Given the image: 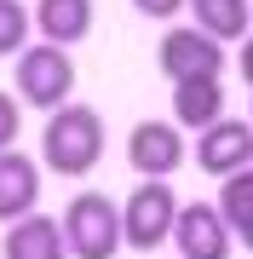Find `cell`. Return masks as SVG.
I'll list each match as a JSON object with an SVG mask.
<instances>
[{
  "label": "cell",
  "instance_id": "cell-1",
  "mask_svg": "<svg viewBox=\"0 0 253 259\" xmlns=\"http://www.w3.org/2000/svg\"><path fill=\"white\" fill-rule=\"evenodd\" d=\"M98 161H104V115L92 104L52 110L46 133H40V167H52L64 179H86Z\"/></svg>",
  "mask_w": 253,
  "mask_h": 259
},
{
  "label": "cell",
  "instance_id": "cell-2",
  "mask_svg": "<svg viewBox=\"0 0 253 259\" xmlns=\"http://www.w3.org/2000/svg\"><path fill=\"white\" fill-rule=\"evenodd\" d=\"M58 225H64V242L75 259H115L121 253V207L98 190H81Z\"/></svg>",
  "mask_w": 253,
  "mask_h": 259
},
{
  "label": "cell",
  "instance_id": "cell-3",
  "mask_svg": "<svg viewBox=\"0 0 253 259\" xmlns=\"http://www.w3.org/2000/svg\"><path fill=\"white\" fill-rule=\"evenodd\" d=\"M69 93H75V58L64 47H52V40H40V47H23L18 52V98L35 104V110H64Z\"/></svg>",
  "mask_w": 253,
  "mask_h": 259
},
{
  "label": "cell",
  "instance_id": "cell-4",
  "mask_svg": "<svg viewBox=\"0 0 253 259\" xmlns=\"http://www.w3.org/2000/svg\"><path fill=\"white\" fill-rule=\"evenodd\" d=\"M173 219H178V202H173L167 179H144L127 196V207H121V242L138 248V253H150V248H161L173 236Z\"/></svg>",
  "mask_w": 253,
  "mask_h": 259
},
{
  "label": "cell",
  "instance_id": "cell-5",
  "mask_svg": "<svg viewBox=\"0 0 253 259\" xmlns=\"http://www.w3.org/2000/svg\"><path fill=\"white\" fill-rule=\"evenodd\" d=\"M225 40H213L207 29H167L161 35V47H156V64H161V75L178 87V81H207V75H225Z\"/></svg>",
  "mask_w": 253,
  "mask_h": 259
},
{
  "label": "cell",
  "instance_id": "cell-6",
  "mask_svg": "<svg viewBox=\"0 0 253 259\" xmlns=\"http://www.w3.org/2000/svg\"><path fill=\"white\" fill-rule=\"evenodd\" d=\"M173 248H178V259H230L236 231L225 225V213L213 202H190L173 219Z\"/></svg>",
  "mask_w": 253,
  "mask_h": 259
},
{
  "label": "cell",
  "instance_id": "cell-7",
  "mask_svg": "<svg viewBox=\"0 0 253 259\" xmlns=\"http://www.w3.org/2000/svg\"><path fill=\"white\" fill-rule=\"evenodd\" d=\"M196 167L213 179H230L253 167V121H236V115H219L213 127L196 133Z\"/></svg>",
  "mask_w": 253,
  "mask_h": 259
},
{
  "label": "cell",
  "instance_id": "cell-8",
  "mask_svg": "<svg viewBox=\"0 0 253 259\" xmlns=\"http://www.w3.org/2000/svg\"><path fill=\"white\" fill-rule=\"evenodd\" d=\"M178 161H184V139L173 121H138L127 133V167L138 179H167L178 173Z\"/></svg>",
  "mask_w": 253,
  "mask_h": 259
},
{
  "label": "cell",
  "instance_id": "cell-9",
  "mask_svg": "<svg viewBox=\"0 0 253 259\" xmlns=\"http://www.w3.org/2000/svg\"><path fill=\"white\" fill-rule=\"evenodd\" d=\"M0 253H6V259H69V242H64V225H58V219L23 213V219L6 225Z\"/></svg>",
  "mask_w": 253,
  "mask_h": 259
},
{
  "label": "cell",
  "instance_id": "cell-10",
  "mask_svg": "<svg viewBox=\"0 0 253 259\" xmlns=\"http://www.w3.org/2000/svg\"><path fill=\"white\" fill-rule=\"evenodd\" d=\"M35 202H40V167L23 150H0V225L35 213Z\"/></svg>",
  "mask_w": 253,
  "mask_h": 259
},
{
  "label": "cell",
  "instance_id": "cell-11",
  "mask_svg": "<svg viewBox=\"0 0 253 259\" xmlns=\"http://www.w3.org/2000/svg\"><path fill=\"white\" fill-rule=\"evenodd\" d=\"M35 29L52 47H75L92 35V0H35Z\"/></svg>",
  "mask_w": 253,
  "mask_h": 259
},
{
  "label": "cell",
  "instance_id": "cell-12",
  "mask_svg": "<svg viewBox=\"0 0 253 259\" xmlns=\"http://www.w3.org/2000/svg\"><path fill=\"white\" fill-rule=\"evenodd\" d=\"M225 115V75H207V81H178L173 87V121L178 127H213Z\"/></svg>",
  "mask_w": 253,
  "mask_h": 259
},
{
  "label": "cell",
  "instance_id": "cell-13",
  "mask_svg": "<svg viewBox=\"0 0 253 259\" xmlns=\"http://www.w3.org/2000/svg\"><path fill=\"white\" fill-rule=\"evenodd\" d=\"M184 12L213 40H247L253 35V0H184Z\"/></svg>",
  "mask_w": 253,
  "mask_h": 259
},
{
  "label": "cell",
  "instance_id": "cell-14",
  "mask_svg": "<svg viewBox=\"0 0 253 259\" xmlns=\"http://www.w3.org/2000/svg\"><path fill=\"white\" fill-rule=\"evenodd\" d=\"M219 213H225L230 231H242V225L253 219V167H242V173L219 179Z\"/></svg>",
  "mask_w": 253,
  "mask_h": 259
},
{
  "label": "cell",
  "instance_id": "cell-15",
  "mask_svg": "<svg viewBox=\"0 0 253 259\" xmlns=\"http://www.w3.org/2000/svg\"><path fill=\"white\" fill-rule=\"evenodd\" d=\"M29 6L23 0H0V58H18L29 47Z\"/></svg>",
  "mask_w": 253,
  "mask_h": 259
},
{
  "label": "cell",
  "instance_id": "cell-16",
  "mask_svg": "<svg viewBox=\"0 0 253 259\" xmlns=\"http://www.w3.org/2000/svg\"><path fill=\"white\" fill-rule=\"evenodd\" d=\"M18 127H23V104H18V93H0V150L18 144Z\"/></svg>",
  "mask_w": 253,
  "mask_h": 259
},
{
  "label": "cell",
  "instance_id": "cell-17",
  "mask_svg": "<svg viewBox=\"0 0 253 259\" xmlns=\"http://www.w3.org/2000/svg\"><path fill=\"white\" fill-rule=\"evenodd\" d=\"M132 6H138L144 18H178V12H184V0H132Z\"/></svg>",
  "mask_w": 253,
  "mask_h": 259
},
{
  "label": "cell",
  "instance_id": "cell-18",
  "mask_svg": "<svg viewBox=\"0 0 253 259\" xmlns=\"http://www.w3.org/2000/svg\"><path fill=\"white\" fill-rule=\"evenodd\" d=\"M236 64H242V81H247V87H253V35H247V40H242V52H236Z\"/></svg>",
  "mask_w": 253,
  "mask_h": 259
},
{
  "label": "cell",
  "instance_id": "cell-19",
  "mask_svg": "<svg viewBox=\"0 0 253 259\" xmlns=\"http://www.w3.org/2000/svg\"><path fill=\"white\" fill-rule=\"evenodd\" d=\"M236 242H247V248H253V219L242 225V231H236Z\"/></svg>",
  "mask_w": 253,
  "mask_h": 259
}]
</instances>
